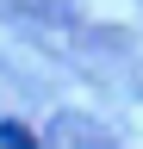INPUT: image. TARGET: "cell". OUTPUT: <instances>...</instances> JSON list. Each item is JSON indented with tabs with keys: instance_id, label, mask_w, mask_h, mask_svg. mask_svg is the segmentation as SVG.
<instances>
[{
	"instance_id": "obj_1",
	"label": "cell",
	"mask_w": 143,
	"mask_h": 149,
	"mask_svg": "<svg viewBox=\"0 0 143 149\" xmlns=\"http://www.w3.org/2000/svg\"><path fill=\"white\" fill-rule=\"evenodd\" d=\"M38 149H118V143L106 137V130L87 118V112H56V118L44 124Z\"/></svg>"
},
{
	"instance_id": "obj_2",
	"label": "cell",
	"mask_w": 143,
	"mask_h": 149,
	"mask_svg": "<svg viewBox=\"0 0 143 149\" xmlns=\"http://www.w3.org/2000/svg\"><path fill=\"white\" fill-rule=\"evenodd\" d=\"M0 149H38V137H31L19 118H0Z\"/></svg>"
}]
</instances>
